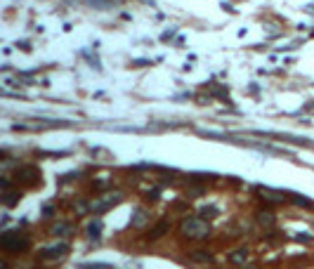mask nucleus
Masks as SVG:
<instances>
[{
    "instance_id": "nucleus-7",
    "label": "nucleus",
    "mask_w": 314,
    "mask_h": 269,
    "mask_svg": "<svg viewBox=\"0 0 314 269\" xmlns=\"http://www.w3.org/2000/svg\"><path fill=\"white\" fill-rule=\"evenodd\" d=\"M149 222H151V215H149L147 210H142V208H135V210H132V217H130V225H132V227L142 229V227H147Z\"/></svg>"
},
{
    "instance_id": "nucleus-1",
    "label": "nucleus",
    "mask_w": 314,
    "mask_h": 269,
    "mask_svg": "<svg viewBox=\"0 0 314 269\" xmlns=\"http://www.w3.org/2000/svg\"><path fill=\"white\" fill-rule=\"evenodd\" d=\"M180 234L185 239H206L210 234V225L204 217H185L180 222Z\"/></svg>"
},
{
    "instance_id": "nucleus-8",
    "label": "nucleus",
    "mask_w": 314,
    "mask_h": 269,
    "mask_svg": "<svg viewBox=\"0 0 314 269\" xmlns=\"http://www.w3.org/2000/svg\"><path fill=\"white\" fill-rule=\"evenodd\" d=\"M168 229H170V222H168V220H159L154 229H151V232L147 234V241H159L161 236H163V234L168 232Z\"/></svg>"
},
{
    "instance_id": "nucleus-16",
    "label": "nucleus",
    "mask_w": 314,
    "mask_h": 269,
    "mask_svg": "<svg viewBox=\"0 0 314 269\" xmlns=\"http://www.w3.org/2000/svg\"><path fill=\"white\" fill-rule=\"evenodd\" d=\"M217 215H220V210L213 208V206H210V208H201V217H204V220H213Z\"/></svg>"
},
{
    "instance_id": "nucleus-6",
    "label": "nucleus",
    "mask_w": 314,
    "mask_h": 269,
    "mask_svg": "<svg viewBox=\"0 0 314 269\" xmlns=\"http://www.w3.org/2000/svg\"><path fill=\"white\" fill-rule=\"evenodd\" d=\"M69 253V245L66 243H57L52 248H43V251H38V257L40 260H59Z\"/></svg>"
},
{
    "instance_id": "nucleus-17",
    "label": "nucleus",
    "mask_w": 314,
    "mask_h": 269,
    "mask_svg": "<svg viewBox=\"0 0 314 269\" xmlns=\"http://www.w3.org/2000/svg\"><path fill=\"white\" fill-rule=\"evenodd\" d=\"M80 269H114L111 264H102V262H95V264H80Z\"/></svg>"
},
{
    "instance_id": "nucleus-11",
    "label": "nucleus",
    "mask_w": 314,
    "mask_h": 269,
    "mask_svg": "<svg viewBox=\"0 0 314 269\" xmlns=\"http://www.w3.org/2000/svg\"><path fill=\"white\" fill-rule=\"evenodd\" d=\"M288 201H293L296 206H300V208H312L314 206L307 196H300V194H288Z\"/></svg>"
},
{
    "instance_id": "nucleus-5",
    "label": "nucleus",
    "mask_w": 314,
    "mask_h": 269,
    "mask_svg": "<svg viewBox=\"0 0 314 269\" xmlns=\"http://www.w3.org/2000/svg\"><path fill=\"white\" fill-rule=\"evenodd\" d=\"M258 196L262 198V201H265V206H279V203H286V201H288V194L272 189V187H258Z\"/></svg>"
},
{
    "instance_id": "nucleus-9",
    "label": "nucleus",
    "mask_w": 314,
    "mask_h": 269,
    "mask_svg": "<svg viewBox=\"0 0 314 269\" xmlns=\"http://www.w3.org/2000/svg\"><path fill=\"white\" fill-rule=\"evenodd\" d=\"M19 198H21V191H0V201H3V206L5 208H14V203H19Z\"/></svg>"
},
{
    "instance_id": "nucleus-14",
    "label": "nucleus",
    "mask_w": 314,
    "mask_h": 269,
    "mask_svg": "<svg viewBox=\"0 0 314 269\" xmlns=\"http://www.w3.org/2000/svg\"><path fill=\"white\" fill-rule=\"evenodd\" d=\"M52 232H55L57 236H66V234H71V225H69V222H59V225L52 227Z\"/></svg>"
},
{
    "instance_id": "nucleus-10",
    "label": "nucleus",
    "mask_w": 314,
    "mask_h": 269,
    "mask_svg": "<svg viewBox=\"0 0 314 269\" xmlns=\"http://www.w3.org/2000/svg\"><path fill=\"white\" fill-rule=\"evenodd\" d=\"M189 260L191 262H198V264H210L213 262V255L206 251H194V253H189Z\"/></svg>"
},
{
    "instance_id": "nucleus-13",
    "label": "nucleus",
    "mask_w": 314,
    "mask_h": 269,
    "mask_svg": "<svg viewBox=\"0 0 314 269\" xmlns=\"http://www.w3.org/2000/svg\"><path fill=\"white\" fill-rule=\"evenodd\" d=\"M255 220H258V225H262V227H272V225H274V215L265 213V210H260V213L255 215Z\"/></svg>"
},
{
    "instance_id": "nucleus-12",
    "label": "nucleus",
    "mask_w": 314,
    "mask_h": 269,
    "mask_svg": "<svg viewBox=\"0 0 314 269\" xmlns=\"http://www.w3.org/2000/svg\"><path fill=\"white\" fill-rule=\"evenodd\" d=\"M87 236L90 239H99L102 236V220H93L87 225Z\"/></svg>"
},
{
    "instance_id": "nucleus-4",
    "label": "nucleus",
    "mask_w": 314,
    "mask_h": 269,
    "mask_svg": "<svg viewBox=\"0 0 314 269\" xmlns=\"http://www.w3.org/2000/svg\"><path fill=\"white\" fill-rule=\"evenodd\" d=\"M123 201V194L121 191H109L106 196H102V198H97V201H93V206H90V213H97V215H102V213H106V210H111V208H116L118 203Z\"/></svg>"
},
{
    "instance_id": "nucleus-3",
    "label": "nucleus",
    "mask_w": 314,
    "mask_h": 269,
    "mask_svg": "<svg viewBox=\"0 0 314 269\" xmlns=\"http://www.w3.org/2000/svg\"><path fill=\"white\" fill-rule=\"evenodd\" d=\"M40 180H43V175H40V168H36V165H21L14 170V182L21 184V187H36V184H40Z\"/></svg>"
},
{
    "instance_id": "nucleus-15",
    "label": "nucleus",
    "mask_w": 314,
    "mask_h": 269,
    "mask_svg": "<svg viewBox=\"0 0 314 269\" xmlns=\"http://www.w3.org/2000/svg\"><path fill=\"white\" fill-rule=\"evenodd\" d=\"M229 260H232L234 264H243L246 262V251H234L232 255H229Z\"/></svg>"
},
{
    "instance_id": "nucleus-18",
    "label": "nucleus",
    "mask_w": 314,
    "mask_h": 269,
    "mask_svg": "<svg viewBox=\"0 0 314 269\" xmlns=\"http://www.w3.org/2000/svg\"><path fill=\"white\" fill-rule=\"evenodd\" d=\"M243 269H260V267H255V264H246Z\"/></svg>"
},
{
    "instance_id": "nucleus-2",
    "label": "nucleus",
    "mask_w": 314,
    "mask_h": 269,
    "mask_svg": "<svg viewBox=\"0 0 314 269\" xmlns=\"http://www.w3.org/2000/svg\"><path fill=\"white\" fill-rule=\"evenodd\" d=\"M0 245H3V251L5 253H24V251H29L31 241H29L26 234H19L17 229H14V232H3Z\"/></svg>"
}]
</instances>
